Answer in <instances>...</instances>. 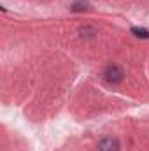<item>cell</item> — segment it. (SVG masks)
I'll use <instances>...</instances> for the list:
<instances>
[{"mask_svg":"<svg viewBox=\"0 0 149 151\" xmlns=\"http://www.w3.org/2000/svg\"><path fill=\"white\" fill-rule=\"evenodd\" d=\"M98 150L100 151H117L119 150V142L112 137H107V139H102L98 142Z\"/></svg>","mask_w":149,"mask_h":151,"instance_id":"cell-2","label":"cell"},{"mask_svg":"<svg viewBox=\"0 0 149 151\" xmlns=\"http://www.w3.org/2000/svg\"><path fill=\"white\" fill-rule=\"evenodd\" d=\"M105 79H107L109 83H119V81L123 79V70H121L119 67H116V65H111V67H107V70H105Z\"/></svg>","mask_w":149,"mask_h":151,"instance_id":"cell-1","label":"cell"},{"mask_svg":"<svg viewBox=\"0 0 149 151\" xmlns=\"http://www.w3.org/2000/svg\"><path fill=\"white\" fill-rule=\"evenodd\" d=\"M132 34L135 37H142V39H149V32L146 28H139V27H133L132 28Z\"/></svg>","mask_w":149,"mask_h":151,"instance_id":"cell-3","label":"cell"}]
</instances>
